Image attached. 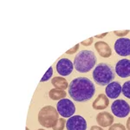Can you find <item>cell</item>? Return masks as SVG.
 <instances>
[{
	"instance_id": "15",
	"label": "cell",
	"mask_w": 130,
	"mask_h": 130,
	"mask_svg": "<svg viewBox=\"0 0 130 130\" xmlns=\"http://www.w3.org/2000/svg\"><path fill=\"white\" fill-rule=\"evenodd\" d=\"M51 83L55 89H62V90H65L66 89H68V86H69L68 82L62 76H55L51 80Z\"/></svg>"
},
{
	"instance_id": "1",
	"label": "cell",
	"mask_w": 130,
	"mask_h": 130,
	"mask_svg": "<svg viewBox=\"0 0 130 130\" xmlns=\"http://www.w3.org/2000/svg\"><path fill=\"white\" fill-rule=\"evenodd\" d=\"M95 93V84L87 77H77L73 79L69 85V95L75 102H88L91 100Z\"/></svg>"
},
{
	"instance_id": "25",
	"label": "cell",
	"mask_w": 130,
	"mask_h": 130,
	"mask_svg": "<svg viewBox=\"0 0 130 130\" xmlns=\"http://www.w3.org/2000/svg\"><path fill=\"white\" fill-rule=\"evenodd\" d=\"M107 35H108V32L103 33V34H101V35H97V36H95V38H103Z\"/></svg>"
},
{
	"instance_id": "9",
	"label": "cell",
	"mask_w": 130,
	"mask_h": 130,
	"mask_svg": "<svg viewBox=\"0 0 130 130\" xmlns=\"http://www.w3.org/2000/svg\"><path fill=\"white\" fill-rule=\"evenodd\" d=\"M74 69V63L68 58H62L56 63V71L62 76L70 75Z\"/></svg>"
},
{
	"instance_id": "13",
	"label": "cell",
	"mask_w": 130,
	"mask_h": 130,
	"mask_svg": "<svg viewBox=\"0 0 130 130\" xmlns=\"http://www.w3.org/2000/svg\"><path fill=\"white\" fill-rule=\"evenodd\" d=\"M95 48L98 54L104 58H108L112 55V50L109 47V45L103 41H98L95 43Z\"/></svg>"
},
{
	"instance_id": "24",
	"label": "cell",
	"mask_w": 130,
	"mask_h": 130,
	"mask_svg": "<svg viewBox=\"0 0 130 130\" xmlns=\"http://www.w3.org/2000/svg\"><path fill=\"white\" fill-rule=\"evenodd\" d=\"M90 130H103V129H102V127H100V126H92V127H90Z\"/></svg>"
},
{
	"instance_id": "3",
	"label": "cell",
	"mask_w": 130,
	"mask_h": 130,
	"mask_svg": "<svg viewBox=\"0 0 130 130\" xmlns=\"http://www.w3.org/2000/svg\"><path fill=\"white\" fill-rule=\"evenodd\" d=\"M92 76L96 84L99 86H106L112 83L115 75L111 65L106 62H101L95 68Z\"/></svg>"
},
{
	"instance_id": "10",
	"label": "cell",
	"mask_w": 130,
	"mask_h": 130,
	"mask_svg": "<svg viewBox=\"0 0 130 130\" xmlns=\"http://www.w3.org/2000/svg\"><path fill=\"white\" fill-rule=\"evenodd\" d=\"M115 73L121 78L130 76V60L121 59L115 65Z\"/></svg>"
},
{
	"instance_id": "8",
	"label": "cell",
	"mask_w": 130,
	"mask_h": 130,
	"mask_svg": "<svg viewBox=\"0 0 130 130\" xmlns=\"http://www.w3.org/2000/svg\"><path fill=\"white\" fill-rule=\"evenodd\" d=\"M115 50L116 54L121 56H130V39L127 37H121L115 43Z\"/></svg>"
},
{
	"instance_id": "19",
	"label": "cell",
	"mask_w": 130,
	"mask_h": 130,
	"mask_svg": "<svg viewBox=\"0 0 130 130\" xmlns=\"http://www.w3.org/2000/svg\"><path fill=\"white\" fill-rule=\"evenodd\" d=\"M52 75H53V68H52V67H50L49 70H48L47 72L45 73V75H43V77L42 78L41 83H43V82L48 81L50 78V77L52 76Z\"/></svg>"
},
{
	"instance_id": "20",
	"label": "cell",
	"mask_w": 130,
	"mask_h": 130,
	"mask_svg": "<svg viewBox=\"0 0 130 130\" xmlns=\"http://www.w3.org/2000/svg\"><path fill=\"white\" fill-rule=\"evenodd\" d=\"M108 130H126V127L121 123H115L110 126Z\"/></svg>"
},
{
	"instance_id": "17",
	"label": "cell",
	"mask_w": 130,
	"mask_h": 130,
	"mask_svg": "<svg viewBox=\"0 0 130 130\" xmlns=\"http://www.w3.org/2000/svg\"><path fill=\"white\" fill-rule=\"evenodd\" d=\"M66 122L67 121H65L64 118H59L56 122V124L52 127L53 130H63L65 126H66Z\"/></svg>"
},
{
	"instance_id": "6",
	"label": "cell",
	"mask_w": 130,
	"mask_h": 130,
	"mask_svg": "<svg viewBox=\"0 0 130 130\" xmlns=\"http://www.w3.org/2000/svg\"><path fill=\"white\" fill-rule=\"evenodd\" d=\"M111 111L115 116L119 118H124L130 113V106L124 100H115L111 105Z\"/></svg>"
},
{
	"instance_id": "21",
	"label": "cell",
	"mask_w": 130,
	"mask_h": 130,
	"mask_svg": "<svg viewBox=\"0 0 130 130\" xmlns=\"http://www.w3.org/2000/svg\"><path fill=\"white\" fill-rule=\"evenodd\" d=\"M114 33L116 36H118V37H123L124 36L127 35L129 33V30H115Z\"/></svg>"
},
{
	"instance_id": "18",
	"label": "cell",
	"mask_w": 130,
	"mask_h": 130,
	"mask_svg": "<svg viewBox=\"0 0 130 130\" xmlns=\"http://www.w3.org/2000/svg\"><path fill=\"white\" fill-rule=\"evenodd\" d=\"M121 92L123 93V95L125 97L130 99V81H127L122 86V90Z\"/></svg>"
},
{
	"instance_id": "26",
	"label": "cell",
	"mask_w": 130,
	"mask_h": 130,
	"mask_svg": "<svg viewBox=\"0 0 130 130\" xmlns=\"http://www.w3.org/2000/svg\"><path fill=\"white\" fill-rule=\"evenodd\" d=\"M126 126H127V129L130 130V116H129V118L127 119V123H126Z\"/></svg>"
},
{
	"instance_id": "27",
	"label": "cell",
	"mask_w": 130,
	"mask_h": 130,
	"mask_svg": "<svg viewBox=\"0 0 130 130\" xmlns=\"http://www.w3.org/2000/svg\"><path fill=\"white\" fill-rule=\"evenodd\" d=\"M25 130H30V128H29V127H26V128H25Z\"/></svg>"
},
{
	"instance_id": "2",
	"label": "cell",
	"mask_w": 130,
	"mask_h": 130,
	"mask_svg": "<svg viewBox=\"0 0 130 130\" xmlns=\"http://www.w3.org/2000/svg\"><path fill=\"white\" fill-rule=\"evenodd\" d=\"M73 63L76 71L80 73H87L95 67L96 56L92 50H82L75 56Z\"/></svg>"
},
{
	"instance_id": "11",
	"label": "cell",
	"mask_w": 130,
	"mask_h": 130,
	"mask_svg": "<svg viewBox=\"0 0 130 130\" xmlns=\"http://www.w3.org/2000/svg\"><path fill=\"white\" fill-rule=\"evenodd\" d=\"M121 90H122V86L119 82H112L108 85H107L105 89L106 95L110 99H116L121 95Z\"/></svg>"
},
{
	"instance_id": "7",
	"label": "cell",
	"mask_w": 130,
	"mask_h": 130,
	"mask_svg": "<svg viewBox=\"0 0 130 130\" xmlns=\"http://www.w3.org/2000/svg\"><path fill=\"white\" fill-rule=\"evenodd\" d=\"M66 127L67 130H86L87 122L81 115H73L67 121Z\"/></svg>"
},
{
	"instance_id": "14",
	"label": "cell",
	"mask_w": 130,
	"mask_h": 130,
	"mask_svg": "<svg viewBox=\"0 0 130 130\" xmlns=\"http://www.w3.org/2000/svg\"><path fill=\"white\" fill-rule=\"evenodd\" d=\"M108 104H109V100L108 96L104 94H100L92 103V108L95 110H103L108 108Z\"/></svg>"
},
{
	"instance_id": "4",
	"label": "cell",
	"mask_w": 130,
	"mask_h": 130,
	"mask_svg": "<svg viewBox=\"0 0 130 130\" xmlns=\"http://www.w3.org/2000/svg\"><path fill=\"white\" fill-rule=\"evenodd\" d=\"M59 119V113L53 106H44L38 113V122L43 127L52 128Z\"/></svg>"
},
{
	"instance_id": "12",
	"label": "cell",
	"mask_w": 130,
	"mask_h": 130,
	"mask_svg": "<svg viewBox=\"0 0 130 130\" xmlns=\"http://www.w3.org/2000/svg\"><path fill=\"white\" fill-rule=\"evenodd\" d=\"M96 122L102 127H108L114 122V116L107 111H102L96 115Z\"/></svg>"
},
{
	"instance_id": "5",
	"label": "cell",
	"mask_w": 130,
	"mask_h": 130,
	"mask_svg": "<svg viewBox=\"0 0 130 130\" xmlns=\"http://www.w3.org/2000/svg\"><path fill=\"white\" fill-rule=\"evenodd\" d=\"M56 109L62 118H70L73 116L75 112V106L74 102L69 99H62L56 104Z\"/></svg>"
},
{
	"instance_id": "23",
	"label": "cell",
	"mask_w": 130,
	"mask_h": 130,
	"mask_svg": "<svg viewBox=\"0 0 130 130\" xmlns=\"http://www.w3.org/2000/svg\"><path fill=\"white\" fill-rule=\"evenodd\" d=\"M93 39H94V37H90V38L87 39V40H84V41L82 42L81 44L83 45V46H89V45H91L92 43H93Z\"/></svg>"
},
{
	"instance_id": "22",
	"label": "cell",
	"mask_w": 130,
	"mask_h": 130,
	"mask_svg": "<svg viewBox=\"0 0 130 130\" xmlns=\"http://www.w3.org/2000/svg\"><path fill=\"white\" fill-rule=\"evenodd\" d=\"M79 46H80V43H78V44H76L75 46V47L71 48L70 50H67L66 51V54H69V55H72V54H75V52L77 51V50H79Z\"/></svg>"
},
{
	"instance_id": "28",
	"label": "cell",
	"mask_w": 130,
	"mask_h": 130,
	"mask_svg": "<svg viewBox=\"0 0 130 130\" xmlns=\"http://www.w3.org/2000/svg\"><path fill=\"white\" fill-rule=\"evenodd\" d=\"M37 130H44V129H43V128H40V129H37Z\"/></svg>"
},
{
	"instance_id": "16",
	"label": "cell",
	"mask_w": 130,
	"mask_h": 130,
	"mask_svg": "<svg viewBox=\"0 0 130 130\" xmlns=\"http://www.w3.org/2000/svg\"><path fill=\"white\" fill-rule=\"evenodd\" d=\"M66 95H67L66 91H65V90H62V89H50L49 92L50 98L53 101H60L62 99H64Z\"/></svg>"
}]
</instances>
